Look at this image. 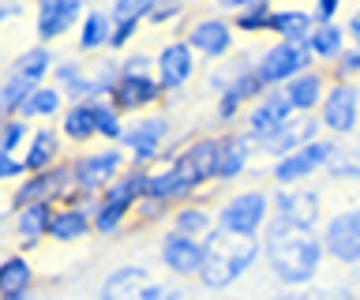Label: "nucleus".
<instances>
[{
    "label": "nucleus",
    "mask_w": 360,
    "mask_h": 300,
    "mask_svg": "<svg viewBox=\"0 0 360 300\" xmlns=\"http://www.w3.org/2000/svg\"><path fill=\"white\" fill-rule=\"evenodd\" d=\"M263 255L281 285H308L323 266V237L270 221L263 229Z\"/></svg>",
    "instance_id": "obj_1"
},
{
    "label": "nucleus",
    "mask_w": 360,
    "mask_h": 300,
    "mask_svg": "<svg viewBox=\"0 0 360 300\" xmlns=\"http://www.w3.org/2000/svg\"><path fill=\"white\" fill-rule=\"evenodd\" d=\"M202 248H207V259H202V270H199V285L210 289V293L236 285L263 255L259 237H233V233H221V229H214L202 240Z\"/></svg>",
    "instance_id": "obj_2"
},
{
    "label": "nucleus",
    "mask_w": 360,
    "mask_h": 300,
    "mask_svg": "<svg viewBox=\"0 0 360 300\" xmlns=\"http://www.w3.org/2000/svg\"><path fill=\"white\" fill-rule=\"evenodd\" d=\"M165 165L173 169V176L184 188V195L207 188L210 181H218V165H221V136H199L184 143L176 154H169Z\"/></svg>",
    "instance_id": "obj_3"
},
{
    "label": "nucleus",
    "mask_w": 360,
    "mask_h": 300,
    "mask_svg": "<svg viewBox=\"0 0 360 300\" xmlns=\"http://www.w3.org/2000/svg\"><path fill=\"white\" fill-rule=\"evenodd\" d=\"M128 154L120 147H105V150H86V154H75L68 162L72 169V195H83V199H101V192L117 181V176L128 169Z\"/></svg>",
    "instance_id": "obj_4"
},
{
    "label": "nucleus",
    "mask_w": 360,
    "mask_h": 300,
    "mask_svg": "<svg viewBox=\"0 0 360 300\" xmlns=\"http://www.w3.org/2000/svg\"><path fill=\"white\" fill-rule=\"evenodd\" d=\"M221 233H233V237H259L270 226V195L259 192V188H244V192H233L225 203L214 210Z\"/></svg>",
    "instance_id": "obj_5"
},
{
    "label": "nucleus",
    "mask_w": 360,
    "mask_h": 300,
    "mask_svg": "<svg viewBox=\"0 0 360 300\" xmlns=\"http://www.w3.org/2000/svg\"><path fill=\"white\" fill-rule=\"evenodd\" d=\"M169 131H173V124H169L165 113H143L124 128L120 150L128 154L131 169H150L158 162V154H162V147H165Z\"/></svg>",
    "instance_id": "obj_6"
},
{
    "label": "nucleus",
    "mask_w": 360,
    "mask_h": 300,
    "mask_svg": "<svg viewBox=\"0 0 360 300\" xmlns=\"http://www.w3.org/2000/svg\"><path fill=\"white\" fill-rule=\"evenodd\" d=\"M311 49L308 46H292V41H274L270 49L259 53V60H255V75L263 79L266 91H281L285 83H292L297 75L304 72H311Z\"/></svg>",
    "instance_id": "obj_7"
},
{
    "label": "nucleus",
    "mask_w": 360,
    "mask_h": 300,
    "mask_svg": "<svg viewBox=\"0 0 360 300\" xmlns=\"http://www.w3.org/2000/svg\"><path fill=\"white\" fill-rule=\"evenodd\" d=\"M72 199V169L68 162L53 165L45 173H34V176H22L11 192V210L19 207H34V203H45V207H60Z\"/></svg>",
    "instance_id": "obj_8"
},
{
    "label": "nucleus",
    "mask_w": 360,
    "mask_h": 300,
    "mask_svg": "<svg viewBox=\"0 0 360 300\" xmlns=\"http://www.w3.org/2000/svg\"><path fill=\"white\" fill-rule=\"evenodd\" d=\"M323 218V203H319V192L311 188H278L270 195V221L278 226H289V229H315Z\"/></svg>",
    "instance_id": "obj_9"
},
{
    "label": "nucleus",
    "mask_w": 360,
    "mask_h": 300,
    "mask_svg": "<svg viewBox=\"0 0 360 300\" xmlns=\"http://www.w3.org/2000/svg\"><path fill=\"white\" fill-rule=\"evenodd\" d=\"M319 128L345 139L360 128V86L356 83H330L319 105Z\"/></svg>",
    "instance_id": "obj_10"
},
{
    "label": "nucleus",
    "mask_w": 360,
    "mask_h": 300,
    "mask_svg": "<svg viewBox=\"0 0 360 300\" xmlns=\"http://www.w3.org/2000/svg\"><path fill=\"white\" fill-rule=\"evenodd\" d=\"M330 154H334L330 139H315V143H308V147H300L297 154H289V158H281V162L270 165V181H274L278 188H300L308 176L326 169Z\"/></svg>",
    "instance_id": "obj_11"
},
{
    "label": "nucleus",
    "mask_w": 360,
    "mask_h": 300,
    "mask_svg": "<svg viewBox=\"0 0 360 300\" xmlns=\"http://www.w3.org/2000/svg\"><path fill=\"white\" fill-rule=\"evenodd\" d=\"M165 285H158L143 266H117V270L105 274V282L98 289V300H162Z\"/></svg>",
    "instance_id": "obj_12"
},
{
    "label": "nucleus",
    "mask_w": 360,
    "mask_h": 300,
    "mask_svg": "<svg viewBox=\"0 0 360 300\" xmlns=\"http://www.w3.org/2000/svg\"><path fill=\"white\" fill-rule=\"evenodd\" d=\"M86 8L79 0H41L34 8V34H38V46H53L60 41L68 30H79Z\"/></svg>",
    "instance_id": "obj_13"
},
{
    "label": "nucleus",
    "mask_w": 360,
    "mask_h": 300,
    "mask_svg": "<svg viewBox=\"0 0 360 300\" xmlns=\"http://www.w3.org/2000/svg\"><path fill=\"white\" fill-rule=\"evenodd\" d=\"M191 75H195V53H191V46L184 38L165 41V46L158 49V57H154L158 86H162L165 94H176V91H184V86L191 83Z\"/></svg>",
    "instance_id": "obj_14"
},
{
    "label": "nucleus",
    "mask_w": 360,
    "mask_h": 300,
    "mask_svg": "<svg viewBox=\"0 0 360 300\" xmlns=\"http://www.w3.org/2000/svg\"><path fill=\"white\" fill-rule=\"evenodd\" d=\"M289 120H292V109H289V102H285V94H281V91H266L252 109H248V117H244V136L263 147V143H266L270 136H278V131L285 128Z\"/></svg>",
    "instance_id": "obj_15"
},
{
    "label": "nucleus",
    "mask_w": 360,
    "mask_h": 300,
    "mask_svg": "<svg viewBox=\"0 0 360 300\" xmlns=\"http://www.w3.org/2000/svg\"><path fill=\"white\" fill-rule=\"evenodd\" d=\"M323 252L338 263H360V207L334 214L323 229Z\"/></svg>",
    "instance_id": "obj_16"
},
{
    "label": "nucleus",
    "mask_w": 360,
    "mask_h": 300,
    "mask_svg": "<svg viewBox=\"0 0 360 300\" xmlns=\"http://www.w3.org/2000/svg\"><path fill=\"white\" fill-rule=\"evenodd\" d=\"M158 259L173 278H199L202 270V259H207V248L202 240H191V237H180V233L169 229L162 244H158Z\"/></svg>",
    "instance_id": "obj_17"
},
{
    "label": "nucleus",
    "mask_w": 360,
    "mask_h": 300,
    "mask_svg": "<svg viewBox=\"0 0 360 300\" xmlns=\"http://www.w3.org/2000/svg\"><path fill=\"white\" fill-rule=\"evenodd\" d=\"M188 46L195 57H207L214 64H221L225 57L233 53V23L221 15H210V19H195L188 30Z\"/></svg>",
    "instance_id": "obj_18"
},
{
    "label": "nucleus",
    "mask_w": 360,
    "mask_h": 300,
    "mask_svg": "<svg viewBox=\"0 0 360 300\" xmlns=\"http://www.w3.org/2000/svg\"><path fill=\"white\" fill-rule=\"evenodd\" d=\"M162 86H158L154 75H120V83L112 86V94H109V102L117 113H146L150 105L162 102Z\"/></svg>",
    "instance_id": "obj_19"
},
{
    "label": "nucleus",
    "mask_w": 360,
    "mask_h": 300,
    "mask_svg": "<svg viewBox=\"0 0 360 300\" xmlns=\"http://www.w3.org/2000/svg\"><path fill=\"white\" fill-rule=\"evenodd\" d=\"M19 158H22V165H27V176L45 173V169H53V165H60V162H64V139H60V128L38 124V128L30 131V143H27V150H22Z\"/></svg>",
    "instance_id": "obj_20"
},
{
    "label": "nucleus",
    "mask_w": 360,
    "mask_h": 300,
    "mask_svg": "<svg viewBox=\"0 0 360 300\" xmlns=\"http://www.w3.org/2000/svg\"><path fill=\"white\" fill-rule=\"evenodd\" d=\"M319 139V120H311V117H292L285 128L278 131V136H270L263 147L266 158H274V162H281V158H289V154H297L300 147H308V143H315Z\"/></svg>",
    "instance_id": "obj_21"
},
{
    "label": "nucleus",
    "mask_w": 360,
    "mask_h": 300,
    "mask_svg": "<svg viewBox=\"0 0 360 300\" xmlns=\"http://www.w3.org/2000/svg\"><path fill=\"white\" fill-rule=\"evenodd\" d=\"M53 210H56V207H45V203L19 207V210H15V218H11V229H15V244H19L22 252H30V248H38L41 240H49Z\"/></svg>",
    "instance_id": "obj_22"
},
{
    "label": "nucleus",
    "mask_w": 360,
    "mask_h": 300,
    "mask_svg": "<svg viewBox=\"0 0 360 300\" xmlns=\"http://www.w3.org/2000/svg\"><path fill=\"white\" fill-rule=\"evenodd\" d=\"M34 263L22 252L4 255L0 259V300H19V296H34Z\"/></svg>",
    "instance_id": "obj_23"
},
{
    "label": "nucleus",
    "mask_w": 360,
    "mask_h": 300,
    "mask_svg": "<svg viewBox=\"0 0 360 300\" xmlns=\"http://www.w3.org/2000/svg\"><path fill=\"white\" fill-rule=\"evenodd\" d=\"M281 94H285L292 117H311L315 109L323 105V98H326V79H323L319 72H304L292 83L281 86Z\"/></svg>",
    "instance_id": "obj_24"
},
{
    "label": "nucleus",
    "mask_w": 360,
    "mask_h": 300,
    "mask_svg": "<svg viewBox=\"0 0 360 300\" xmlns=\"http://www.w3.org/2000/svg\"><path fill=\"white\" fill-rule=\"evenodd\" d=\"M94 226H90V210L79 203H60L53 210V226H49V240L53 244H79L86 240Z\"/></svg>",
    "instance_id": "obj_25"
},
{
    "label": "nucleus",
    "mask_w": 360,
    "mask_h": 300,
    "mask_svg": "<svg viewBox=\"0 0 360 300\" xmlns=\"http://www.w3.org/2000/svg\"><path fill=\"white\" fill-rule=\"evenodd\" d=\"M146 173H150V169H131V165H128V169H124L117 181L101 192L98 203H109V207L128 210V214H131V210L143 203V195H146Z\"/></svg>",
    "instance_id": "obj_26"
},
{
    "label": "nucleus",
    "mask_w": 360,
    "mask_h": 300,
    "mask_svg": "<svg viewBox=\"0 0 360 300\" xmlns=\"http://www.w3.org/2000/svg\"><path fill=\"white\" fill-rule=\"evenodd\" d=\"M266 30H270V34H278V41L308 46L315 23H311V12H308V8H274V12H270Z\"/></svg>",
    "instance_id": "obj_27"
},
{
    "label": "nucleus",
    "mask_w": 360,
    "mask_h": 300,
    "mask_svg": "<svg viewBox=\"0 0 360 300\" xmlns=\"http://www.w3.org/2000/svg\"><path fill=\"white\" fill-rule=\"evenodd\" d=\"M109 38H112L109 8H86L83 23H79V38H75L79 53H83V57H98V53L109 49Z\"/></svg>",
    "instance_id": "obj_28"
},
{
    "label": "nucleus",
    "mask_w": 360,
    "mask_h": 300,
    "mask_svg": "<svg viewBox=\"0 0 360 300\" xmlns=\"http://www.w3.org/2000/svg\"><path fill=\"white\" fill-rule=\"evenodd\" d=\"M60 139L72 143V147H86L90 139H98V113L94 102H79L68 105L60 117Z\"/></svg>",
    "instance_id": "obj_29"
},
{
    "label": "nucleus",
    "mask_w": 360,
    "mask_h": 300,
    "mask_svg": "<svg viewBox=\"0 0 360 300\" xmlns=\"http://www.w3.org/2000/svg\"><path fill=\"white\" fill-rule=\"evenodd\" d=\"M53 68H56V53L49 46H30V49H22L19 57L11 60V75H19V79H27L34 86L49 83Z\"/></svg>",
    "instance_id": "obj_30"
},
{
    "label": "nucleus",
    "mask_w": 360,
    "mask_h": 300,
    "mask_svg": "<svg viewBox=\"0 0 360 300\" xmlns=\"http://www.w3.org/2000/svg\"><path fill=\"white\" fill-rule=\"evenodd\" d=\"M169 229L180 233V237H191V240H207L214 229H218V218L210 214L207 207H195V203H180L173 214H169Z\"/></svg>",
    "instance_id": "obj_31"
},
{
    "label": "nucleus",
    "mask_w": 360,
    "mask_h": 300,
    "mask_svg": "<svg viewBox=\"0 0 360 300\" xmlns=\"http://www.w3.org/2000/svg\"><path fill=\"white\" fill-rule=\"evenodd\" d=\"M252 147H255V143L248 136H240V131L221 136V165H218V181L221 184L236 181V176L248 169V162H252Z\"/></svg>",
    "instance_id": "obj_32"
},
{
    "label": "nucleus",
    "mask_w": 360,
    "mask_h": 300,
    "mask_svg": "<svg viewBox=\"0 0 360 300\" xmlns=\"http://www.w3.org/2000/svg\"><path fill=\"white\" fill-rule=\"evenodd\" d=\"M64 109H68V102H64V94H60V86H53V83H45V86H38L30 98H27V105H22V120H53V117H64Z\"/></svg>",
    "instance_id": "obj_33"
},
{
    "label": "nucleus",
    "mask_w": 360,
    "mask_h": 300,
    "mask_svg": "<svg viewBox=\"0 0 360 300\" xmlns=\"http://www.w3.org/2000/svg\"><path fill=\"white\" fill-rule=\"evenodd\" d=\"M345 27H338V23H330V27H315L311 30V38H308V49H311V57L315 60H323V64H338L342 60V53L349 49L345 46Z\"/></svg>",
    "instance_id": "obj_34"
},
{
    "label": "nucleus",
    "mask_w": 360,
    "mask_h": 300,
    "mask_svg": "<svg viewBox=\"0 0 360 300\" xmlns=\"http://www.w3.org/2000/svg\"><path fill=\"white\" fill-rule=\"evenodd\" d=\"M86 79H90V86H94V98H98V102H101V98H109L112 86L120 83V60L90 57V60H86Z\"/></svg>",
    "instance_id": "obj_35"
},
{
    "label": "nucleus",
    "mask_w": 360,
    "mask_h": 300,
    "mask_svg": "<svg viewBox=\"0 0 360 300\" xmlns=\"http://www.w3.org/2000/svg\"><path fill=\"white\" fill-rule=\"evenodd\" d=\"M38 91L34 83H27V79H19V75H4L0 79V113L4 117H19L22 113V105H27V98Z\"/></svg>",
    "instance_id": "obj_36"
},
{
    "label": "nucleus",
    "mask_w": 360,
    "mask_h": 300,
    "mask_svg": "<svg viewBox=\"0 0 360 300\" xmlns=\"http://www.w3.org/2000/svg\"><path fill=\"white\" fill-rule=\"evenodd\" d=\"M94 113H98V139H105L109 147H120L124 128H128V120H124V113H117V109H112L109 98H101V102H94Z\"/></svg>",
    "instance_id": "obj_37"
},
{
    "label": "nucleus",
    "mask_w": 360,
    "mask_h": 300,
    "mask_svg": "<svg viewBox=\"0 0 360 300\" xmlns=\"http://www.w3.org/2000/svg\"><path fill=\"white\" fill-rule=\"evenodd\" d=\"M252 68H255V60L248 57V53H244V57H236V60L214 64V72H210V91H214V94H225L236 79H240V75H248Z\"/></svg>",
    "instance_id": "obj_38"
},
{
    "label": "nucleus",
    "mask_w": 360,
    "mask_h": 300,
    "mask_svg": "<svg viewBox=\"0 0 360 300\" xmlns=\"http://www.w3.org/2000/svg\"><path fill=\"white\" fill-rule=\"evenodd\" d=\"M270 0H248V4L236 12V19H233V30H244V34H259V30H266V23H270Z\"/></svg>",
    "instance_id": "obj_39"
},
{
    "label": "nucleus",
    "mask_w": 360,
    "mask_h": 300,
    "mask_svg": "<svg viewBox=\"0 0 360 300\" xmlns=\"http://www.w3.org/2000/svg\"><path fill=\"white\" fill-rule=\"evenodd\" d=\"M128 210H117V207H109V203H98L94 207V214H90V226H94V237L101 240H109V237H117V233L128 226Z\"/></svg>",
    "instance_id": "obj_40"
},
{
    "label": "nucleus",
    "mask_w": 360,
    "mask_h": 300,
    "mask_svg": "<svg viewBox=\"0 0 360 300\" xmlns=\"http://www.w3.org/2000/svg\"><path fill=\"white\" fill-rule=\"evenodd\" d=\"M158 0H112L109 4V19L112 23H146L154 12Z\"/></svg>",
    "instance_id": "obj_41"
},
{
    "label": "nucleus",
    "mask_w": 360,
    "mask_h": 300,
    "mask_svg": "<svg viewBox=\"0 0 360 300\" xmlns=\"http://www.w3.org/2000/svg\"><path fill=\"white\" fill-rule=\"evenodd\" d=\"M30 124L22 117H8V124L4 131H0V154H22L27 150V143H30Z\"/></svg>",
    "instance_id": "obj_42"
},
{
    "label": "nucleus",
    "mask_w": 360,
    "mask_h": 300,
    "mask_svg": "<svg viewBox=\"0 0 360 300\" xmlns=\"http://www.w3.org/2000/svg\"><path fill=\"white\" fill-rule=\"evenodd\" d=\"M83 72H86V60H79V57H64V60H56V68H53V86H72L75 79H83Z\"/></svg>",
    "instance_id": "obj_43"
},
{
    "label": "nucleus",
    "mask_w": 360,
    "mask_h": 300,
    "mask_svg": "<svg viewBox=\"0 0 360 300\" xmlns=\"http://www.w3.org/2000/svg\"><path fill=\"white\" fill-rule=\"evenodd\" d=\"M334 72H338V83H353L360 75V46H349L342 53V60L334 64Z\"/></svg>",
    "instance_id": "obj_44"
},
{
    "label": "nucleus",
    "mask_w": 360,
    "mask_h": 300,
    "mask_svg": "<svg viewBox=\"0 0 360 300\" xmlns=\"http://www.w3.org/2000/svg\"><path fill=\"white\" fill-rule=\"evenodd\" d=\"M22 176H27V165L19 154H0V184H19Z\"/></svg>",
    "instance_id": "obj_45"
},
{
    "label": "nucleus",
    "mask_w": 360,
    "mask_h": 300,
    "mask_svg": "<svg viewBox=\"0 0 360 300\" xmlns=\"http://www.w3.org/2000/svg\"><path fill=\"white\" fill-rule=\"evenodd\" d=\"M139 27H143V23H112V38H109V49H112V53L128 49V46H131V38L139 34Z\"/></svg>",
    "instance_id": "obj_46"
},
{
    "label": "nucleus",
    "mask_w": 360,
    "mask_h": 300,
    "mask_svg": "<svg viewBox=\"0 0 360 300\" xmlns=\"http://www.w3.org/2000/svg\"><path fill=\"white\" fill-rule=\"evenodd\" d=\"M154 60L146 57V53H128V57L120 60V75H154Z\"/></svg>",
    "instance_id": "obj_47"
},
{
    "label": "nucleus",
    "mask_w": 360,
    "mask_h": 300,
    "mask_svg": "<svg viewBox=\"0 0 360 300\" xmlns=\"http://www.w3.org/2000/svg\"><path fill=\"white\" fill-rule=\"evenodd\" d=\"M311 12V23L315 27H330L334 19H338V0H319L315 8H308Z\"/></svg>",
    "instance_id": "obj_48"
},
{
    "label": "nucleus",
    "mask_w": 360,
    "mask_h": 300,
    "mask_svg": "<svg viewBox=\"0 0 360 300\" xmlns=\"http://www.w3.org/2000/svg\"><path fill=\"white\" fill-rule=\"evenodd\" d=\"M176 15H184V8L180 4H154V12H150V19L146 23H169V19H176Z\"/></svg>",
    "instance_id": "obj_49"
},
{
    "label": "nucleus",
    "mask_w": 360,
    "mask_h": 300,
    "mask_svg": "<svg viewBox=\"0 0 360 300\" xmlns=\"http://www.w3.org/2000/svg\"><path fill=\"white\" fill-rule=\"evenodd\" d=\"M345 34L353 38V46H360V8H356V12H349V19H345Z\"/></svg>",
    "instance_id": "obj_50"
},
{
    "label": "nucleus",
    "mask_w": 360,
    "mask_h": 300,
    "mask_svg": "<svg viewBox=\"0 0 360 300\" xmlns=\"http://www.w3.org/2000/svg\"><path fill=\"white\" fill-rule=\"evenodd\" d=\"M19 12H22V8H19V4H4V0H0V27H4V23H8V19H15Z\"/></svg>",
    "instance_id": "obj_51"
},
{
    "label": "nucleus",
    "mask_w": 360,
    "mask_h": 300,
    "mask_svg": "<svg viewBox=\"0 0 360 300\" xmlns=\"http://www.w3.org/2000/svg\"><path fill=\"white\" fill-rule=\"evenodd\" d=\"M4 124H8V117H4V113H0V131H4Z\"/></svg>",
    "instance_id": "obj_52"
},
{
    "label": "nucleus",
    "mask_w": 360,
    "mask_h": 300,
    "mask_svg": "<svg viewBox=\"0 0 360 300\" xmlns=\"http://www.w3.org/2000/svg\"><path fill=\"white\" fill-rule=\"evenodd\" d=\"M19 300H34V296H19Z\"/></svg>",
    "instance_id": "obj_53"
}]
</instances>
